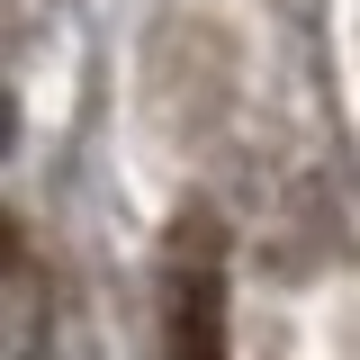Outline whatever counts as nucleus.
Listing matches in <instances>:
<instances>
[{
    "instance_id": "1",
    "label": "nucleus",
    "mask_w": 360,
    "mask_h": 360,
    "mask_svg": "<svg viewBox=\"0 0 360 360\" xmlns=\"http://www.w3.org/2000/svg\"><path fill=\"white\" fill-rule=\"evenodd\" d=\"M153 360H225V270L207 225H180L172 270H162V342Z\"/></svg>"
}]
</instances>
